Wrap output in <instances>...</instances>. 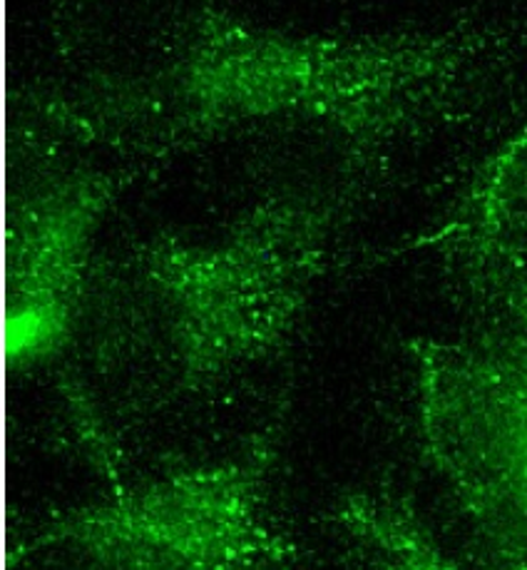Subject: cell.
Returning a JSON list of instances; mask_svg holds the SVG:
<instances>
[{"mask_svg": "<svg viewBox=\"0 0 527 570\" xmlns=\"http://www.w3.org/2000/svg\"><path fill=\"white\" fill-rule=\"evenodd\" d=\"M334 197H277L209 245L160 239L110 277L95 340L157 386L197 389L287 336L329 257Z\"/></svg>", "mask_w": 527, "mask_h": 570, "instance_id": "obj_2", "label": "cell"}, {"mask_svg": "<svg viewBox=\"0 0 527 570\" xmlns=\"http://www.w3.org/2000/svg\"><path fill=\"white\" fill-rule=\"evenodd\" d=\"M416 247L446 262L508 330L527 332V120Z\"/></svg>", "mask_w": 527, "mask_h": 570, "instance_id": "obj_6", "label": "cell"}, {"mask_svg": "<svg viewBox=\"0 0 527 570\" xmlns=\"http://www.w3.org/2000/svg\"><path fill=\"white\" fill-rule=\"evenodd\" d=\"M410 350L424 456L488 553L527 568V332Z\"/></svg>", "mask_w": 527, "mask_h": 570, "instance_id": "obj_3", "label": "cell"}, {"mask_svg": "<svg viewBox=\"0 0 527 570\" xmlns=\"http://www.w3.org/2000/svg\"><path fill=\"white\" fill-rule=\"evenodd\" d=\"M478 36L316 38L195 10L135 68L95 76L56 120L92 140L177 150L249 125H309L356 157L448 118L476 90Z\"/></svg>", "mask_w": 527, "mask_h": 570, "instance_id": "obj_1", "label": "cell"}, {"mask_svg": "<svg viewBox=\"0 0 527 570\" xmlns=\"http://www.w3.org/2000/svg\"><path fill=\"white\" fill-rule=\"evenodd\" d=\"M271 453L179 473L66 515L40 533V548L80 561L128 568H235L281 563L297 553L269 531L261 485Z\"/></svg>", "mask_w": 527, "mask_h": 570, "instance_id": "obj_4", "label": "cell"}, {"mask_svg": "<svg viewBox=\"0 0 527 570\" xmlns=\"http://www.w3.org/2000/svg\"><path fill=\"white\" fill-rule=\"evenodd\" d=\"M118 177L68 173L20 197L10 222L8 354L18 366L56 356L78 332L95 232Z\"/></svg>", "mask_w": 527, "mask_h": 570, "instance_id": "obj_5", "label": "cell"}]
</instances>
